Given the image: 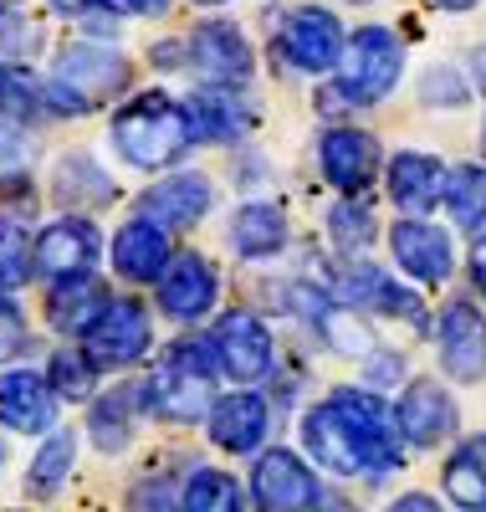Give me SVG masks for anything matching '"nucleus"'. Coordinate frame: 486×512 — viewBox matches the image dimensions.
<instances>
[{
  "mask_svg": "<svg viewBox=\"0 0 486 512\" xmlns=\"http://www.w3.org/2000/svg\"><path fill=\"white\" fill-rule=\"evenodd\" d=\"M302 451L328 477L389 482L394 472H405L410 446L400 436L394 405H384L379 390H369V384H338L328 400L302 410Z\"/></svg>",
  "mask_w": 486,
  "mask_h": 512,
  "instance_id": "obj_1",
  "label": "nucleus"
},
{
  "mask_svg": "<svg viewBox=\"0 0 486 512\" xmlns=\"http://www.w3.org/2000/svg\"><path fill=\"white\" fill-rule=\"evenodd\" d=\"M108 139H113L118 159L134 164V169H174L190 149H200L185 103L169 98V93H159V88L128 98V103L113 113Z\"/></svg>",
  "mask_w": 486,
  "mask_h": 512,
  "instance_id": "obj_2",
  "label": "nucleus"
},
{
  "mask_svg": "<svg viewBox=\"0 0 486 512\" xmlns=\"http://www.w3.org/2000/svg\"><path fill=\"white\" fill-rule=\"evenodd\" d=\"M405 77V41L389 26H359L333 67L328 93H318V108H379Z\"/></svg>",
  "mask_w": 486,
  "mask_h": 512,
  "instance_id": "obj_3",
  "label": "nucleus"
},
{
  "mask_svg": "<svg viewBox=\"0 0 486 512\" xmlns=\"http://www.w3.org/2000/svg\"><path fill=\"white\" fill-rule=\"evenodd\" d=\"M215 379H220V364H215L210 338H174V344L164 349V359H159V369L144 374L149 415L174 420V425L205 420L210 405H215Z\"/></svg>",
  "mask_w": 486,
  "mask_h": 512,
  "instance_id": "obj_4",
  "label": "nucleus"
},
{
  "mask_svg": "<svg viewBox=\"0 0 486 512\" xmlns=\"http://www.w3.org/2000/svg\"><path fill=\"white\" fill-rule=\"evenodd\" d=\"M128 82H134V67H128L123 52L98 47V41H72V47L57 52L52 82H47V108L62 118L108 108Z\"/></svg>",
  "mask_w": 486,
  "mask_h": 512,
  "instance_id": "obj_5",
  "label": "nucleus"
},
{
  "mask_svg": "<svg viewBox=\"0 0 486 512\" xmlns=\"http://www.w3.org/2000/svg\"><path fill=\"white\" fill-rule=\"evenodd\" d=\"M185 67L205 88H246L256 77V52L236 21H200L185 36Z\"/></svg>",
  "mask_w": 486,
  "mask_h": 512,
  "instance_id": "obj_6",
  "label": "nucleus"
},
{
  "mask_svg": "<svg viewBox=\"0 0 486 512\" xmlns=\"http://www.w3.org/2000/svg\"><path fill=\"white\" fill-rule=\"evenodd\" d=\"M343 47H348V31H343V21L328 6H297V11L282 16L277 57L292 72H302V77H333Z\"/></svg>",
  "mask_w": 486,
  "mask_h": 512,
  "instance_id": "obj_7",
  "label": "nucleus"
},
{
  "mask_svg": "<svg viewBox=\"0 0 486 512\" xmlns=\"http://www.w3.org/2000/svg\"><path fill=\"white\" fill-rule=\"evenodd\" d=\"M210 349H215V364L231 384H261L277 369V338L251 308L220 313L210 328Z\"/></svg>",
  "mask_w": 486,
  "mask_h": 512,
  "instance_id": "obj_8",
  "label": "nucleus"
},
{
  "mask_svg": "<svg viewBox=\"0 0 486 512\" xmlns=\"http://www.w3.org/2000/svg\"><path fill=\"white\" fill-rule=\"evenodd\" d=\"M82 349L98 369H134L154 349V313L139 303V297H113V303L103 308V318L87 328Z\"/></svg>",
  "mask_w": 486,
  "mask_h": 512,
  "instance_id": "obj_9",
  "label": "nucleus"
},
{
  "mask_svg": "<svg viewBox=\"0 0 486 512\" xmlns=\"http://www.w3.org/2000/svg\"><path fill=\"white\" fill-rule=\"evenodd\" d=\"M389 256L415 287H446L456 277V241L430 216H400L389 226Z\"/></svg>",
  "mask_w": 486,
  "mask_h": 512,
  "instance_id": "obj_10",
  "label": "nucleus"
},
{
  "mask_svg": "<svg viewBox=\"0 0 486 512\" xmlns=\"http://www.w3.org/2000/svg\"><path fill=\"white\" fill-rule=\"evenodd\" d=\"M338 303L348 308H359V313H379V318H394V323H410L415 333L430 328V313L425 303L405 287V282H394L384 267L364 262V256H348V267L338 272Z\"/></svg>",
  "mask_w": 486,
  "mask_h": 512,
  "instance_id": "obj_11",
  "label": "nucleus"
},
{
  "mask_svg": "<svg viewBox=\"0 0 486 512\" xmlns=\"http://www.w3.org/2000/svg\"><path fill=\"white\" fill-rule=\"evenodd\" d=\"M394 420H400V436L410 451H440L446 441L461 436V405L440 379H410L400 384V400H394Z\"/></svg>",
  "mask_w": 486,
  "mask_h": 512,
  "instance_id": "obj_12",
  "label": "nucleus"
},
{
  "mask_svg": "<svg viewBox=\"0 0 486 512\" xmlns=\"http://www.w3.org/2000/svg\"><path fill=\"white\" fill-rule=\"evenodd\" d=\"M251 502L272 507V512H297V507H318L323 502V482H318V466L287 451V446H267L256 451L251 466Z\"/></svg>",
  "mask_w": 486,
  "mask_h": 512,
  "instance_id": "obj_13",
  "label": "nucleus"
},
{
  "mask_svg": "<svg viewBox=\"0 0 486 512\" xmlns=\"http://www.w3.org/2000/svg\"><path fill=\"white\" fill-rule=\"evenodd\" d=\"M435 359L446 369V379L456 384H481L486 379V313L471 297L440 308L435 318Z\"/></svg>",
  "mask_w": 486,
  "mask_h": 512,
  "instance_id": "obj_14",
  "label": "nucleus"
},
{
  "mask_svg": "<svg viewBox=\"0 0 486 512\" xmlns=\"http://www.w3.org/2000/svg\"><path fill=\"white\" fill-rule=\"evenodd\" d=\"M318 169L338 195H364L384 169V149H379V139L369 134V128L333 123V128L318 134Z\"/></svg>",
  "mask_w": 486,
  "mask_h": 512,
  "instance_id": "obj_15",
  "label": "nucleus"
},
{
  "mask_svg": "<svg viewBox=\"0 0 486 512\" xmlns=\"http://www.w3.org/2000/svg\"><path fill=\"white\" fill-rule=\"evenodd\" d=\"M154 287H159V313L169 323H180V328L205 323L215 313V303H220V272L210 267V256H200V251L169 256V267H164V277Z\"/></svg>",
  "mask_w": 486,
  "mask_h": 512,
  "instance_id": "obj_16",
  "label": "nucleus"
},
{
  "mask_svg": "<svg viewBox=\"0 0 486 512\" xmlns=\"http://www.w3.org/2000/svg\"><path fill=\"white\" fill-rule=\"evenodd\" d=\"M205 436L226 456H256L272 436V400L251 384H241L236 395H220L205 415Z\"/></svg>",
  "mask_w": 486,
  "mask_h": 512,
  "instance_id": "obj_17",
  "label": "nucleus"
},
{
  "mask_svg": "<svg viewBox=\"0 0 486 512\" xmlns=\"http://www.w3.org/2000/svg\"><path fill=\"white\" fill-rule=\"evenodd\" d=\"M31 256H36V272L47 282L87 277L98 267V256H103V236H98L93 221H87V210H72V216H57L47 231L36 236Z\"/></svg>",
  "mask_w": 486,
  "mask_h": 512,
  "instance_id": "obj_18",
  "label": "nucleus"
},
{
  "mask_svg": "<svg viewBox=\"0 0 486 512\" xmlns=\"http://www.w3.org/2000/svg\"><path fill=\"white\" fill-rule=\"evenodd\" d=\"M446 159H435L425 149H400L384 164V195L400 216H430L446 200Z\"/></svg>",
  "mask_w": 486,
  "mask_h": 512,
  "instance_id": "obj_19",
  "label": "nucleus"
},
{
  "mask_svg": "<svg viewBox=\"0 0 486 512\" xmlns=\"http://www.w3.org/2000/svg\"><path fill=\"white\" fill-rule=\"evenodd\" d=\"M210 205H215V180L200 169H180V175H164L139 195V216L159 221L164 231H195L210 216Z\"/></svg>",
  "mask_w": 486,
  "mask_h": 512,
  "instance_id": "obj_20",
  "label": "nucleus"
},
{
  "mask_svg": "<svg viewBox=\"0 0 486 512\" xmlns=\"http://www.w3.org/2000/svg\"><path fill=\"white\" fill-rule=\"evenodd\" d=\"M0 425L16 436H47L57 425V390L36 369H0Z\"/></svg>",
  "mask_w": 486,
  "mask_h": 512,
  "instance_id": "obj_21",
  "label": "nucleus"
},
{
  "mask_svg": "<svg viewBox=\"0 0 486 512\" xmlns=\"http://www.w3.org/2000/svg\"><path fill=\"white\" fill-rule=\"evenodd\" d=\"M190 128H195V144H241L251 128H256V108L241 98V88H200L185 98Z\"/></svg>",
  "mask_w": 486,
  "mask_h": 512,
  "instance_id": "obj_22",
  "label": "nucleus"
},
{
  "mask_svg": "<svg viewBox=\"0 0 486 512\" xmlns=\"http://www.w3.org/2000/svg\"><path fill=\"white\" fill-rule=\"evenodd\" d=\"M113 272L123 277V282H159L164 277V267H169V256H174V246H169V231L159 226V221H149V216H134L128 226H118V236H113Z\"/></svg>",
  "mask_w": 486,
  "mask_h": 512,
  "instance_id": "obj_23",
  "label": "nucleus"
},
{
  "mask_svg": "<svg viewBox=\"0 0 486 512\" xmlns=\"http://www.w3.org/2000/svg\"><path fill=\"white\" fill-rule=\"evenodd\" d=\"M226 241H231V251L241 256V262H272V256L292 241L287 210L277 200H246V205H236V216L226 226Z\"/></svg>",
  "mask_w": 486,
  "mask_h": 512,
  "instance_id": "obj_24",
  "label": "nucleus"
},
{
  "mask_svg": "<svg viewBox=\"0 0 486 512\" xmlns=\"http://www.w3.org/2000/svg\"><path fill=\"white\" fill-rule=\"evenodd\" d=\"M113 303L108 287L87 272V277H67V282H52L47 292V323L67 338H87V328H93L103 318V308Z\"/></svg>",
  "mask_w": 486,
  "mask_h": 512,
  "instance_id": "obj_25",
  "label": "nucleus"
},
{
  "mask_svg": "<svg viewBox=\"0 0 486 512\" xmlns=\"http://www.w3.org/2000/svg\"><path fill=\"white\" fill-rule=\"evenodd\" d=\"M52 195L67 210H103L118 200V185L93 154H62L52 169Z\"/></svg>",
  "mask_w": 486,
  "mask_h": 512,
  "instance_id": "obj_26",
  "label": "nucleus"
},
{
  "mask_svg": "<svg viewBox=\"0 0 486 512\" xmlns=\"http://www.w3.org/2000/svg\"><path fill=\"white\" fill-rule=\"evenodd\" d=\"M134 425H139V405H134V395H128V384L103 390L93 400V410H87V431H93V446L103 456H123L128 446H134Z\"/></svg>",
  "mask_w": 486,
  "mask_h": 512,
  "instance_id": "obj_27",
  "label": "nucleus"
},
{
  "mask_svg": "<svg viewBox=\"0 0 486 512\" xmlns=\"http://www.w3.org/2000/svg\"><path fill=\"white\" fill-rule=\"evenodd\" d=\"M440 487L456 507H486V431L456 441V451L440 466Z\"/></svg>",
  "mask_w": 486,
  "mask_h": 512,
  "instance_id": "obj_28",
  "label": "nucleus"
},
{
  "mask_svg": "<svg viewBox=\"0 0 486 512\" xmlns=\"http://www.w3.org/2000/svg\"><path fill=\"white\" fill-rule=\"evenodd\" d=\"M323 226H328V241H333V251L343 256V262L348 256H364L379 241V221H374V210H369L364 195H338L328 205Z\"/></svg>",
  "mask_w": 486,
  "mask_h": 512,
  "instance_id": "obj_29",
  "label": "nucleus"
},
{
  "mask_svg": "<svg viewBox=\"0 0 486 512\" xmlns=\"http://www.w3.org/2000/svg\"><path fill=\"white\" fill-rule=\"evenodd\" d=\"M451 221L471 236H486V159H471V164H451L446 175V200Z\"/></svg>",
  "mask_w": 486,
  "mask_h": 512,
  "instance_id": "obj_30",
  "label": "nucleus"
},
{
  "mask_svg": "<svg viewBox=\"0 0 486 512\" xmlns=\"http://www.w3.org/2000/svg\"><path fill=\"white\" fill-rule=\"evenodd\" d=\"M72 456H77V436L67 431V425H52L41 451H36V461H31V477H26L31 497H52L72 477Z\"/></svg>",
  "mask_w": 486,
  "mask_h": 512,
  "instance_id": "obj_31",
  "label": "nucleus"
},
{
  "mask_svg": "<svg viewBox=\"0 0 486 512\" xmlns=\"http://www.w3.org/2000/svg\"><path fill=\"white\" fill-rule=\"evenodd\" d=\"M180 502H185L190 512H231V507L246 502V492H241V482H236L231 472H215V466H195L190 482L180 487Z\"/></svg>",
  "mask_w": 486,
  "mask_h": 512,
  "instance_id": "obj_32",
  "label": "nucleus"
},
{
  "mask_svg": "<svg viewBox=\"0 0 486 512\" xmlns=\"http://www.w3.org/2000/svg\"><path fill=\"white\" fill-rule=\"evenodd\" d=\"M47 52V26L26 11L0 6V67H26Z\"/></svg>",
  "mask_w": 486,
  "mask_h": 512,
  "instance_id": "obj_33",
  "label": "nucleus"
},
{
  "mask_svg": "<svg viewBox=\"0 0 486 512\" xmlns=\"http://www.w3.org/2000/svg\"><path fill=\"white\" fill-rule=\"evenodd\" d=\"M31 277H36V256H31L26 226L0 216V292H21Z\"/></svg>",
  "mask_w": 486,
  "mask_h": 512,
  "instance_id": "obj_34",
  "label": "nucleus"
},
{
  "mask_svg": "<svg viewBox=\"0 0 486 512\" xmlns=\"http://www.w3.org/2000/svg\"><path fill=\"white\" fill-rule=\"evenodd\" d=\"M98 364L87 359V349L77 354V349H57L52 354V364H47V379H52V390H57V400H87L93 395V384H98Z\"/></svg>",
  "mask_w": 486,
  "mask_h": 512,
  "instance_id": "obj_35",
  "label": "nucleus"
},
{
  "mask_svg": "<svg viewBox=\"0 0 486 512\" xmlns=\"http://www.w3.org/2000/svg\"><path fill=\"white\" fill-rule=\"evenodd\" d=\"M466 98H471V77L461 67H451V62L425 67V77H420V103L425 108H466Z\"/></svg>",
  "mask_w": 486,
  "mask_h": 512,
  "instance_id": "obj_36",
  "label": "nucleus"
},
{
  "mask_svg": "<svg viewBox=\"0 0 486 512\" xmlns=\"http://www.w3.org/2000/svg\"><path fill=\"white\" fill-rule=\"evenodd\" d=\"M41 98L47 93H36L21 67H0V113H11L21 123H36L41 118Z\"/></svg>",
  "mask_w": 486,
  "mask_h": 512,
  "instance_id": "obj_37",
  "label": "nucleus"
},
{
  "mask_svg": "<svg viewBox=\"0 0 486 512\" xmlns=\"http://www.w3.org/2000/svg\"><path fill=\"white\" fill-rule=\"evenodd\" d=\"M31 349V333H26V313L11 292H0V364L16 359Z\"/></svg>",
  "mask_w": 486,
  "mask_h": 512,
  "instance_id": "obj_38",
  "label": "nucleus"
},
{
  "mask_svg": "<svg viewBox=\"0 0 486 512\" xmlns=\"http://www.w3.org/2000/svg\"><path fill=\"white\" fill-rule=\"evenodd\" d=\"M364 384L369 390H394V384H405V359L389 354V349H369L364 354Z\"/></svg>",
  "mask_w": 486,
  "mask_h": 512,
  "instance_id": "obj_39",
  "label": "nucleus"
},
{
  "mask_svg": "<svg viewBox=\"0 0 486 512\" xmlns=\"http://www.w3.org/2000/svg\"><path fill=\"white\" fill-rule=\"evenodd\" d=\"M466 267H471V287H476V297L486 303V236H476V246H471V256H466Z\"/></svg>",
  "mask_w": 486,
  "mask_h": 512,
  "instance_id": "obj_40",
  "label": "nucleus"
},
{
  "mask_svg": "<svg viewBox=\"0 0 486 512\" xmlns=\"http://www.w3.org/2000/svg\"><path fill=\"white\" fill-rule=\"evenodd\" d=\"M149 57H154L159 72H174V67H185V41H159Z\"/></svg>",
  "mask_w": 486,
  "mask_h": 512,
  "instance_id": "obj_41",
  "label": "nucleus"
},
{
  "mask_svg": "<svg viewBox=\"0 0 486 512\" xmlns=\"http://www.w3.org/2000/svg\"><path fill=\"white\" fill-rule=\"evenodd\" d=\"M466 77H471V88H476V93H486V41H481V47H471V57H466Z\"/></svg>",
  "mask_w": 486,
  "mask_h": 512,
  "instance_id": "obj_42",
  "label": "nucleus"
},
{
  "mask_svg": "<svg viewBox=\"0 0 486 512\" xmlns=\"http://www.w3.org/2000/svg\"><path fill=\"white\" fill-rule=\"evenodd\" d=\"M128 11H139V16H164L169 0H128Z\"/></svg>",
  "mask_w": 486,
  "mask_h": 512,
  "instance_id": "obj_43",
  "label": "nucleus"
},
{
  "mask_svg": "<svg viewBox=\"0 0 486 512\" xmlns=\"http://www.w3.org/2000/svg\"><path fill=\"white\" fill-rule=\"evenodd\" d=\"M435 11H471V6H481V0H430Z\"/></svg>",
  "mask_w": 486,
  "mask_h": 512,
  "instance_id": "obj_44",
  "label": "nucleus"
},
{
  "mask_svg": "<svg viewBox=\"0 0 486 512\" xmlns=\"http://www.w3.org/2000/svg\"><path fill=\"white\" fill-rule=\"evenodd\" d=\"M394 507H425V512H430V507H435V497H425V492H410V497H400Z\"/></svg>",
  "mask_w": 486,
  "mask_h": 512,
  "instance_id": "obj_45",
  "label": "nucleus"
},
{
  "mask_svg": "<svg viewBox=\"0 0 486 512\" xmlns=\"http://www.w3.org/2000/svg\"><path fill=\"white\" fill-rule=\"evenodd\" d=\"M195 6H231V0H195Z\"/></svg>",
  "mask_w": 486,
  "mask_h": 512,
  "instance_id": "obj_46",
  "label": "nucleus"
},
{
  "mask_svg": "<svg viewBox=\"0 0 486 512\" xmlns=\"http://www.w3.org/2000/svg\"><path fill=\"white\" fill-rule=\"evenodd\" d=\"M0 466H6V446H0Z\"/></svg>",
  "mask_w": 486,
  "mask_h": 512,
  "instance_id": "obj_47",
  "label": "nucleus"
},
{
  "mask_svg": "<svg viewBox=\"0 0 486 512\" xmlns=\"http://www.w3.org/2000/svg\"><path fill=\"white\" fill-rule=\"evenodd\" d=\"M481 149H486V128H481Z\"/></svg>",
  "mask_w": 486,
  "mask_h": 512,
  "instance_id": "obj_48",
  "label": "nucleus"
},
{
  "mask_svg": "<svg viewBox=\"0 0 486 512\" xmlns=\"http://www.w3.org/2000/svg\"><path fill=\"white\" fill-rule=\"evenodd\" d=\"M0 6H16V0H0Z\"/></svg>",
  "mask_w": 486,
  "mask_h": 512,
  "instance_id": "obj_49",
  "label": "nucleus"
}]
</instances>
